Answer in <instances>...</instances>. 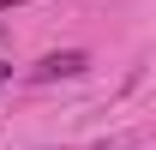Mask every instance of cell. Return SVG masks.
<instances>
[{
	"label": "cell",
	"instance_id": "1",
	"mask_svg": "<svg viewBox=\"0 0 156 150\" xmlns=\"http://www.w3.org/2000/svg\"><path fill=\"white\" fill-rule=\"evenodd\" d=\"M78 72H90V54L84 48H60V54H42L30 66V84H54V78H78Z\"/></svg>",
	"mask_w": 156,
	"mask_h": 150
},
{
	"label": "cell",
	"instance_id": "2",
	"mask_svg": "<svg viewBox=\"0 0 156 150\" xmlns=\"http://www.w3.org/2000/svg\"><path fill=\"white\" fill-rule=\"evenodd\" d=\"M6 78H12V60H0V84H6Z\"/></svg>",
	"mask_w": 156,
	"mask_h": 150
},
{
	"label": "cell",
	"instance_id": "3",
	"mask_svg": "<svg viewBox=\"0 0 156 150\" xmlns=\"http://www.w3.org/2000/svg\"><path fill=\"white\" fill-rule=\"evenodd\" d=\"M12 6H24V0H0V12H12Z\"/></svg>",
	"mask_w": 156,
	"mask_h": 150
}]
</instances>
